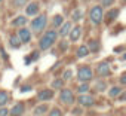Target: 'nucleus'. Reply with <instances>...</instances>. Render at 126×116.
Masks as SVG:
<instances>
[{
    "label": "nucleus",
    "mask_w": 126,
    "mask_h": 116,
    "mask_svg": "<svg viewBox=\"0 0 126 116\" xmlns=\"http://www.w3.org/2000/svg\"><path fill=\"white\" fill-rule=\"evenodd\" d=\"M49 116H62V112L59 110V109H56V107H53L50 112H49Z\"/></svg>",
    "instance_id": "obj_25"
},
{
    "label": "nucleus",
    "mask_w": 126,
    "mask_h": 116,
    "mask_svg": "<svg viewBox=\"0 0 126 116\" xmlns=\"http://www.w3.org/2000/svg\"><path fill=\"white\" fill-rule=\"evenodd\" d=\"M101 3H102V6L108 8V6H111V5L114 3V0H101Z\"/></svg>",
    "instance_id": "obj_28"
},
{
    "label": "nucleus",
    "mask_w": 126,
    "mask_h": 116,
    "mask_svg": "<svg viewBox=\"0 0 126 116\" xmlns=\"http://www.w3.org/2000/svg\"><path fill=\"white\" fill-rule=\"evenodd\" d=\"M18 37H19V40H21L22 43H30V40H31V31H30L28 28L22 27V28H19V31H18Z\"/></svg>",
    "instance_id": "obj_8"
},
{
    "label": "nucleus",
    "mask_w": 126,
    "mask_h": 116,
    "mask_svg": "<svg viewBox=\"0 0 126 116\" xmlns=\"http://www.w3.org/2000/svg\"><path fill=\"white\" fill-rule=\"evenodd\" d=\"M25 24H27V18L25 17H16V18H14L11 21V25H14V27H21L22 28V25H25Z\"/></svg>",
    "instance_id": "obj_13"
},
{
    "label": "nucleus",
    "mask_w": 126,
    "mask_h": 116,
    "mask_svg": "<svg viewBox=\"0 0 126 116\" xmlns=\"http://www.w3.org/2000/svg\"><path fill=\"white\" fill-rule=\"evenodd\" d=\"M119 9H111L108 14H107V22H111V21H114L116 18H117V15H119Z\"/></svg>",
    "instance_id": "obj_18"
},
{
    "label": "nucleus",
    "mask_w": 126,
    "mask_h": 116,
    "mask_svg": "<svg viewBox=\"0 0 126 116\" xmlns=\"http://www.w3.org/2000/svg\"><path fill=\"white\" fill-rule=\"evenodd\" d=\"M56 37H58V33H56L55 30H49V31H46V33H45V36L40 39V43H39L40 49H42V51L49 49V48L55 43Z\"/></svg>",
    "instance_id": "obj_1"
},
{
    "label": "nucleus",
    "mask_w": 126,
    "mask_h": 116,
    "mask_svg": "<svg viewBox=\"0 0 126 116\" xmlns=\"http://www.w3.org/2000/svg\"><path fill=\"white\" fill-rule=\"evenodd\" d=\"M89 88H91V86L88 85V82H83V83L79 86V92H80V94H86V92L89 91Z\"/></svg>",
    "instance_id": "obj_23"
},
{
    "label": "nucleus",
    "mask_w": 126,
    "mask_h": 116,
    "mask_svg": "<svg viewBox=\"0 0 126 116\" xmlns=\"http://www.w3.org/2000/svg\"><path fill=\"white\" fill-rule=\"evenodd\" d=\"M88 46H89V48H91V46L94 48V49H92V52H98V51H99V49H98V43H96V42H91V45H88Z\"/></svg>",
    "instance_id": "obj_29"
},
{
    "label": "nucleus",
    "mask_w": 126,
    "mask_h": 116,
    "mask_svg": "<svg viewBox=\"0 0 126 116\" xmlns=\"http://www.w3.org/2000/svg\"><path fill=\"white\" fill-rule=\"evenodd\" d=\"M8 100H9L8 92H6V91H0V107H3V106L8 103Z\"/></svg>",
    "instance_id": "obj_19"
},
{
    "label": "nucleus",
    "mask_w": 126,
    "mask_h": 116,
    "mask_svg": "<svg viewBox=\"0 0 126 116\" xmlns=\"http://www.w3.org/2000/svg\"><path fill=\"white\" fill-rule=\"evenodd\" d=\"M120 83H122V85H126V72L120 76Z\"/></svg>",
    "instance_id": "obj_31"
},
{
    "label": "nucleus",
    "mask_w": 126,
    "mask_h": 116,
    "mask_svg": "<svg viewBox=\"0 0 126 116\" xmlns=\"http://www.w3.org/2000/svg\"><path fill=\"white\" fill-rule=\"evenodd\" d=\"M98 89H99V91L105 89V82H102V80H101V82H98Z\"/></svg>",
    "instance_id": "obj_32"
},
{
    "label": "nucleus",
    "mask_w": 126,
    "mask_h": 116,
    "mask_svg": "<svg viewBox=\"0 0 126 116\" xmlns=\"http://www.w3.org/2000/svg\"><path fill=\"white\" fill-rule=\"evenodd\" d=\"M12 5L15 8H19V6H24L25 5V0H12Z\"/></svg>",
    "instance_id": "obj_26"
},
{
    "label": "nucleus",
    "mask_w": 126,
    "mask_h": 116,
    "mask_svg": "<svg viewBox=\"0 0 126 116\" xmlns=\"http://www.w3.org/2000/svg\"><path fill=\"white\" fill-rule=\"evenodd\" d=\"M9 113H11V116H21V115L24 113V104H22V103H16V104L9 110Z\"/></svg>",
    "instance_id": "obj_11"
},
{
    "label": "nucleus",
    "mask_w": 126,
    "mask_h": 116,
    "mask_svg": "<svg viewBox=\"0 0 126 116\" xmlns=\"http://www.w3.org/2000/svg\"><path fill=\"white\" fill-rule=\"evenodd\" d=\"M62 83H64V82H62V79H55V80L52 82V88H55V89H59V88L62 86Z\"/></svg>",
    "instance_id": "obj_24"
},
{
    "label": "nucleus",
    "mask_w": 126,
    "mask_h": 116,
    "mask_svg": "<svg viewBox=\"0 0 126 116\" xmlns=\"http://www.w3.org/2000/svg\"><path fill=\"white\" fill-rule=\"evenodd\" d=\"M120 92H122L120 86H113V88L108 91V95H110V97H117V95H120Z\"/></svg>",
    "instance_id": "obj_22"
},
{
    "label": "nucleus",
    "mask_w": 126,
    "mask_h": 116,
    "mask_svg": "<svg viewBox=\"0 0 126 116\" xmlns=\"http://www.w3.org/2000/svg\"><path fill=\"white\" fill-rule=\"evenodd\" d=\"M70 30H71V22H64L61 25V28H59V36L61 37H64V36H67L68 33H70Z\"/></svg>",
    "instance_id": "obj_14"
},
{
    "label": "nucleus",
    "mask_w": 126,
    "mask_h": 116,
    "mask_svg": "<svg viewBox=\"0 0 126 116\" xmlns=\"http://www.w3.org/2000/svg\"><path fill=\"white\" fill-rule=\"evenodd\" d=\"M70 40L71 42H76V40H79L80 39V36H82V27H79V25H76V27H73L71 30H70Z\"/></svg>",
    "instance_id": "obj_10"
},
{
    "label": "nucleus",
    "mask_w": 126,
    "mask_h": 116,
    "mask_svg": "<svg viewBox=\"0 0 126 116\" xmlns=\"http://www.w3.org/2000/svg\"><path fill=\"white\" fill-rule=\"evenodd\" d=\"M83 9H80V8H77V9H74L73 11V14H71V18H73V21H80L82 18H83Z\"/></svg>",
    "instance_id": "obj_15"
},
{
    "label": "nucleus",
    "mask_w": 126,
    "mask_h": 116,
    "mask_svg": "<svg viewBox=\"0 0 126 116\" xmlns=\"http://www.w3.org/2000/svg\"><path fill=\"white\" fill-rule=\"evenodd\" d=\"M25 12H27V15H30V17L37 15V12H39V3H37V2H31V3L27 6Z\"/></svg>",
    "instance_id": "obj_12"
},
{
    "label": "nucleus",
    "mask_w": 126,
    "mask_h": 116,
    "mask_svg": "<svg viewBox=\"0 0 126 116\" xmlns=\"http://www.w3.org/2000/svg\"><path fill=\"white\" fill-rule=\"evenodd\" d=\"M9 45H11L14 49H18V48L22 45V42L19 40V37H18V36H12V37L9 39Z\"/></svg>",
    "instance_id": "obj_16"
},
{
    "label": "nucleus",
    "mask_w": 126,
    "mask_h": 116,
    "mask_svg": "<svg viewBox=\"0 0 126 116\" xmlns=\"http://www.w3.org/2000/svg\"><path fill=\"white\" fill-rule=\"evenodd\" d=\"M120 100H122V101H123V100H126V94H123V95L120 97Z\"/></svg>",
    "instance_id": "obj_33"
},
{
    "label": "nucleus",
    "mask_w": 126,
    "mask_h": 116,
    "mask_svg": "<svg viewBox=\"0 0 126 116\" xmlns=\"http://www.w3.org/2000/svg\"><path fill=\"white\" fill-rule=\"evenodd\" d=\"M52 24H53V27H61L62 24H64V18H62V15H55Z\"/></svg>",
    "instance_id": "obj_20"
},
{
    "label": "nucleus",
    "mask_w": 126,
    "mask_h": 116,
    "mask_svg": "<svg viewBox=\"0 0 126 116\" xmlns=\"http://www.w3.org/2000/svg\"><path fill=\"white\" fill-rule=\"evenodd\" d=\"M89 18L91 21L98 25L102 22V18H104V12H102V6H92V9L89 11Z\"/></svg>",
    "instance_id": "obj_2"
},
{
    "label": "nucleus",
    "mask_w": 126,
    "mask_h": 116,
    "mask_svg": "<svg viewBox=\"0 0 126 116\" xmlns=\"http://www.w3.org/2000/svg\"><path fill=\"white\" fill-rule=\"evenodd\" d=\"M37 98L40 101H49L53 98V91L52 89H42L39 94H37Z\"/></svg>",
    "instance_id": "obj_9"
},
{
    "label": "nucleus",
    "mask_w": 126,
    "mask_h": 116,
    "mask_svg": "<svg viewBox=\"0 0 126 116\" xmlns=\"http://www.w3.org/2000/svg\"><path fill=\"white\" fill-rule=\"evenodd\" d=\"M0 3H2V0H0Z\"/></svg>",
    "instance_id": "obj_35"
},
{
    "label": "nucleus",
    "mask_w": 126,
    "mask_h": 116,
    "mask_svg": "<svg viewBox=\"0 0 126 116\" xmlns=\"http://www.w3.org/2000/svg\"><path fill=\"white\" fill-rule=\"evenodd\" d=\"M71 75H73V72H71V70H65V72H64V76H62V77L67 80V79H70V77H71Z\"/></svg>",
    "instance_id": "obj_30"
},
{
    "label": "nucleus",
    "mask_w": 126,
    "mask_h": 116,
    "mask_svg": "<svg viewBox=\"0 0 126 116\" xmlns=\"http://www.w3.org/2000/svg\"><path fill=\"white\" fill-rule=\"evenodd\" d=\"M79 103H80V106L91 107V106L95 104V98H94L92 95H89V94H82V95L79 97Z\"/></svg>",
    "instance_id": "obj_7"
},
{
    "label": "nucleus",
    "mask_w": 126,
    "mask_h": 116,
    "mask_svg": "<svg viewBox=\"0 0 126 116\" xmlns=\"http://www.w3.org/2000/svg\"><path fill=\"white\" fill-rule=\"evenodd\" d=\"M46 24H47V18H46V15H39L37 18L33 19V22H31V28H33L34 33H40V31L45 30Z\"/></svg>",
    "instance_id": "obj_3"
},
{
    "label": "nucleus",
    "mask_w": 126,
    "mask_h": 116,
    "mask_svg": "<svg viewBox=\"0 0 126 116\" xmlns=\"http://www.w3.org/2000/svg\"><path fill=\"white\" fill-rule=\"evenodd\" d=\"M46 112H47V106H46V104H40V106H37L36 110H34V113H36L37 116H42V115L46 113Z\"/></svg>",
    "instance_id": "obj_21"
},
{
    "label": "nucleus",
    "mask_w": 126,
    "mask_h": 116,
    "mask_svg": "<svg viewBox=\"0 0 126 116\" xmlns=\"http://www.w3.org/2000/svg\"><path fill=\"white\" fill-rule=\"evenodd\" d=\"M9 115V109L8 107H0V116H8Z\"/></svg>",
    "instance_id": "obj_27"
},
{
    "label": "nucleus",
    "mask_w": 126,
    "mask_h": 116,
    "mask_svg": "<svg viewBox=\"0 0 126 116\" xmlns=\"http://www.w3.org/2000/svg\"><path fill=\"white\" fill-rule=\"evenodd\" d=\"M123 60H125V61H126V52H125V54H123Z\"/></svg>",
    "instance_id": "obj_34"
},
{
    "label": "nucleus",
    "mask_w": 126,
    "mask_h": 116,
    "mask_svg": "<svg viewBox=\"0 0 126 116\" xmlns=\"http://www.w3.org/2000/svg\"><path fill=\"white\" fill-rule=\"evenodd\" d=\"M89 52H91V51H89L88 45H82V46L77 49V57H79V58H83V57H86Z\"/></svg>",
    "instance_id": "obj_17"
},
{
    "label": "nucleus",
    "mask_w": 126,
    "mask_h": 116,
    "mask_svg": "<svg viewBox=\"0 0 126 116\" xmlns=\"http://www.w3.org/2000/svg\"><path fill=\"white\" fill-rule=\"evenodd\" d=\"M59 100L64 103V104H71L74 101V95H73V91L70 89H62L59 92Z\"/></svg>",
    "instance_id": "obj_5"
},
{
    "label": "nucleus",
    "mask_w": 126,
    "mask_h": 116,
    "mask_svg": "<svg viewBox=\"0 0 126 116\" xmlns=\"http://www.w3.org/2000/svg\"><path fill=\"white\" fill-rule=\"evenodd\" d=\"M110 73H111V69H110V64H108V63L102 61V63H99V64L96 66V75H98V76L105 77V76H108Z\"/></svg>",
    "instance_id": "obj_6"
},
{
    "label": "nucleus",
    "mask_w": 126,
    "mask_h": 116,
    "mask_svg": "<svg viewBox=\"0 0 126 116\" xmlns=\"http://www.w3.org/2000/svg\"><path fill=\"white\" fill-rule=\"evenodd\" d=\"M77 77H79V80H82V82H88V80H91V79L94 77L92 69L88 67V66H82V67L77 70Z\"/></svg>",
    "instance_id": "obj_4"
},
{
    "label": "nucleus",
    "mask_w": 126,
    "mask_h": 116,
    "mask_svg": "<svg viewBox=\"0 0 126 116\" xmlns=\"http://www.w3.org/2000/svg\"><path fill=\"white\" fill-rule=\"evenodd\" d=\"M125 2H126V0H125Z\"/></svg>",
    "instance_id": "obj_36"
}]
</instances>
